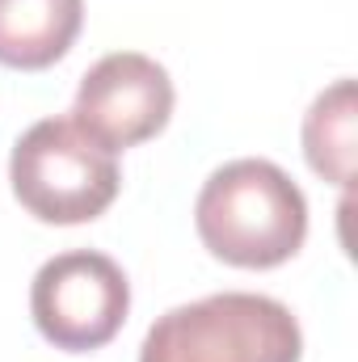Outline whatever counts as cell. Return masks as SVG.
Wrapping results in <instances>:
<instances>
[{
  "instance_id": "cell-6",
  "label": "cell",
  "mask_w": 358,
  "mask_h": 362,
  "mask_svg": "<svg viewBox=\"0 0 358 362\" xmlns=\"http://www.w3.org/2000/svg\"><path fill=\"white\" fill-rule=\"evenodd\" d=\"M85 21V0H0V64L42 72L59 64Z\"/></svg>"
},
{
  "instance_id": "cell-1",
  "label": "cell",
  "mask_w": 358,
  "mask_h": 362,
  "mask_svg": "<svg viewBox=\"0 0 358 362\" xmlns=\"http://www.w3.org/2000/svg\"><path fill=\"white\" fill-rule=\"evenodd\" d=\"M194 228L224 266L274 270L308 240V198L274 160H228L202 181Z\"/></svg>"
},
{
  "instance_id": "cell-5",
  "label": "cell",
  "mask_w": 358,
  "mask_h": 362,
  "mask_svg": "<svg viewBox=\"0 0 358 362\" xmlns=\"http://www.w3.org/2000/svg\"><path fill=\"white\" fill-rule=\"evenodd\" d=\"M173 101V81L156 59L139 51H114L81 76L68 118L105 152H127L169 127Z\"/></svg>"
},
{
  "instance_id": "cell-2",
  "label": "cell",
  "mask_w": 358,
  "mask_h": 362,
  "mask_svg": "<svg viewBox=\"0 0 358 362\" xmlns=\"http://www.w3.org/2000/svg\"><path fill=\"white\" fill-rule=\"evenodd\" d=\"M304 333L287 303L224 291L156 316L139 362H299Z\"/></svg>"
},
{
  "instance_id": "cell-4",
  "label": "cell",
  "mask_w": 358,
  "mask_h": 362,
  "mask_svg": "<svg viewBox=\"0 0 358 362\" xmlns=\"http://www.w3.org/2000/svg\"><path fill=\"white\" fill-rule=\"evenodd\" d=\"M131 312V282L105 253L72 249L34 274L30 316L38 333L68 354H89L118 337Z\"/></svg>"
},
{
  "instance_id": "cell-3",
  "label": "cell",
  "mask_w": 358,
  "mask_h": 362,
  "mask_svg": "<svg viewBox=\"0 0 358 362\" xmlns=\"http://www.w3.org/2000/svg\"><path fill=\"white\" fill-rule=\"evenodd\" d=\"M8 181L17 202L42 223H89L118 198V160L64 114L34 122L8 156Z\"/></svg>"
},
{
  "instance_id": "cell-7",
  "label": "cell",
  "mask_w": 358,
  "mask_h": 362,
  "mask_svg": "<svg viewBox=\"0 0 358 362\" xmlns=\"http://www.w3.org/2000/svg\"><path fill=\"white\" fill-rule=\"evenodd\" d=\"M354 148H358V93L354 81H337L304 114V156H308L312 173L350 189Z\"/></svg>"
}]
</instances>
